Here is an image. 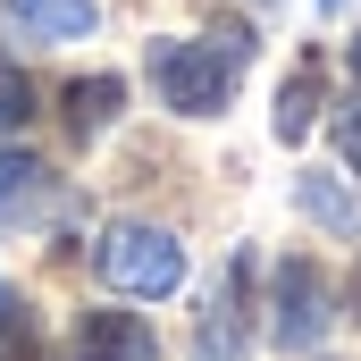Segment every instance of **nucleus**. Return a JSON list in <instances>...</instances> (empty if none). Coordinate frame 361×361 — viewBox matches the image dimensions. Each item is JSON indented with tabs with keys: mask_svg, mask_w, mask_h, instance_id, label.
Returning a JSON list of instances; mask_svg holds the SVG:
<instances>
[{
	"mask_svg": "<svg viewBox=\"0 0 361 361\" xmlns=\"http://www.w3.org/2000/svg\"><path fill=\"white\" fill-rule=\"evenodd\" d=\"M235 68H244V34L219 42H152V85L177 118H219L235 101Z\"/></svg>",
	"mask_w": 361,
	"mask_h": 361,
	"instance_id": "f257e3e1",
	"label": "nucleus"
},
{
	"mask_svg": "<svg viewBox=\"0 0 361 361\" xmlns=\"http://www.w3.org/2000/svg\"><path fill=\"white\" fill-rule=\"evenodd\" d=\"M92 269L109 277L118 294H135V302H160V294H177V286H185V244L169 235V227L126 219V227H109V235L92 244Z\"/></svg>",
	"mask_w": 361,
	"mask_h": 361,
	"instance_id": "f03ea898",
	"label": "nucleus"
},
{
	"mask_svg": "<svg viewBox=\"0 0 361 361\" xmlns=\"http://www.w3.org/2000/svg\"><path fill=\"white\" fill-rule=\"evenodd\" d=\"M328 311H336V294H328V269L311 252L277 261V277H269V345L277 353H311L328 336Z\"/></svg>",
	"mask_w": 361,
	"mask_h": 361,
	"instance_id": "7ed1b4c3",
	"label": "nucleus"
},
{
	"mask_svg": "<svg viewBox=\"0 0 361 361\" xmlns=\"http://www.w3.org/2000/svg\"><path fill=\"white\" fill-rule=\"evenodd\" d=\"M152 328L135 319V311H85L76 328H68V353L59 361H152Z\"/></svg>",
	"mask_w": 361,
	"mask_h": 361,
	"instance_id": "20e7f679",
	"label": "nucleus"
},
{
	"mask_svg": "<svg viewBox=\"0 0 361 361\" xmlns=\"http://www.w3.org/2000/svg\"><path fill=\"white\" fill-rule=\"evenodd\" d=\"M244 286H252V261L235 252V261H227V286H219V294H210V311H202L193 361H244Z\"/></svg>",
	"mask_w": 361,
	"mask_h": 361,
	"instance_id": "39448f33",
	"label": "nucleus"
},
{
	"mask_svg": "<svg viewBox=\"0 0 361 361\" xmlns=\"http://www.w3.org/2000/svg\"><path fill=\"white\" fill-rule=\"evenodd\" d=\"M92 0H8V25L17 34H34V42H76V34H92Z\"/></svg>",
	"mask_w": 361,
	"mask_h": 361,
	"instance_id": "423d86ee",
	"label": "nucleus"
},
{
	"mask_svg": "<svg viewBox=\"0 0 361 361\" xmlns=\"http://www.w3.org/2000/svg\"><path fill=\"white\" fill-rule=\"evenodd\" d=\"M59 109H68V135H76V143H92V135L126 109V85H118V76H76V85L59 92Z\"/></svg>",
	"mask_w": 361,
	"mask_h": 361,
	"instance_id": "0eeeda50",
	"label": "nucleus"
},
{
	"mask_svg": "<svg viewBox=\"0 0 361 361\" xmlns=\"http://www.w3.org/2000/svg\"><path fill=\"white\" fill-rule=\"evenodd\" d=\"M51 202V169L34 152H0V219H34Z\"/></svg>",
	"mask_w": 361,
	"mask_h": 361,
	"instance_id": "6e6552de",
	"label": "nucleus"
},
{
	"mask_svg": "<svg viewBox=\"0 0 361 361\" xmlns=\"http://www.w3.org/2000/svg\"><path fill=\"white\" fill-rule=\"evenodd\" d=\"M319 59H302L294 76H286V92H277V143H302L311 135V118H319Z\"/></svg>",
	"mask_w": 361,
	"mask_h": 361,
	"instance_id": "1a4fd4ad",
	"label": "nucleus"
},
{
	"mask_svg": "<svg viewBox=\"0 0 361 361\" xmlns=\"http://www.w3.org/2000/svg\"><path fill=\"white\" fill-rule=\"evenodd\" d=\"M294 202H302V219H319L328 235H361V202L345 193V185H328V177H302V185H294Z\"/></svg>",
	"mask_w": 361,
	"mask_h": 361,
	"instance_id": "9d476101",
	"label": "nucleus"
},
{
	"mask_svg": "<svg viewBox=\"0 0 361 361\" xmlns=\"http://www.w3.org/2000/svg\"><path fill=\"white\" fill-rule=\"evenodd\" d=\"M0 361H42L34 319H25V302H17V294H0Z\"/></svg>",
	"mask_w": 361,
	"mask_h": 361,
	"instance_id": "9b49d317",
	"label": "nucleus"
},
{
	"mask_svg": "<svg viewBox=\"0 0 361 361\" xmlns=\"http://www.w3.org/2000/svg\"><path fill=\"white\" fill-rule=\"evenodd\" d=\"M25 118H34V85H25V68L0 51V135H8V126H25Z\"/></svg>",
	"mask_w": 361,
	"mask_h": 361,
	"instance_id": "f8f14e48",
	"label": "nucleus"
},
{
	"mask_svg": "<svg viewBox=\"0 0 361 361\" xmlns=\"http://www.w3.org/2000/svg\"><path fill=\"white\" fill-rule=\"evenodd\" d=\"M336 152H345V169L361 177V101H345V109H336Z\"/></svg>",
	"mask_w": 361,
	"mask_h": 361,
	"instance_id": "ddd939ff",
	"label": "nucleus"
},
{
	"mask_svg": "<svg viewBox=\"0 0 361 361\" xmlns=\"http://www.w3.org/2000/svg\"><path fill=\"white\" fill-rule=\"evenodd\" d=\"M345 68H353V85H361V34H353V42H345Z\"/></svg>",
	"mask_w": 361,
	"mask_h": 361,
	"instance_id": "4468645a",
	"label": "nucleus"
},
{
	"mask_svg": "<svg viewBox=\"0 0 361 361\" xmlns=\"http://www.w3.org/2000/svg\"><path fill=\"white\" fill-rule=\"evenodd\" d=\"M353 319H361V269H353Z\"/></svg>",
	"mask_w": 361,
	"mask_h": 361,
	"instance_id": "2eb2a0df",
	"label": "nucleus"
},
{
	"mask_svg": "<svg viewBox=\"0 0 361 361\" xmlns=\"http://www.w3.org/2000/svg\"><path fill=\"white\" fill-rule=\"evenodd\" d=\"M319 8H328V17H336V8H353V0H319Z\"/></svg>",
	"mask_w": 361,
	"mask_h": 361,
	"instance_id": "dca6fc26",
	"label": "nucleus"
},
{
	"mask_svg": "<svg viewBox=\"0 0 361 361\" xmlns=\"http://www.w3.org/2000/svg\"><path fill=\"white\" fill-rule=\"evenodd\" d=\"M261 8H269V0H261Z\"/></svg>",
	"mask_w": 361,
	"mask_h": 361,
	"instance_id": "f3484780",
	"label": "nucleus"
}]
</instances>
